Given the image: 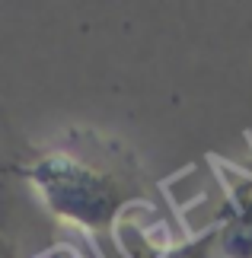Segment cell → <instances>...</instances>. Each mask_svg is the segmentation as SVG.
Here are the masks:
<instances>
[{
	"instance_id": "4",
	"label": "cell",
	"mask_w": 252,
	"mask_h": 258,
	"mask_svg": "<svg viewBox=\"0 0 252 258\" xmlns=\"http://www.w3.org/2000/svg\"><path fill=\"white\" fill-rule=\"evenodd\" d=\"M160 258H217L214 249V230H205V233H195L182 239L179 245H173L169 252H163Z\"/></svg>"
},
{
	"instance_id": "2",
	"label": "cell",
	"mask_w": 252,
	"mask_h": 258,
	"mask_svg": "<svg viewBox=\"0 0 252 258\" xmlns=\"http://www.w3.org/2000/svg\"><path fill=\"white\" fill-rule=\"evenodd\" d=\"M0 258H99V252L45 211L13 166L0 163Z\"/></svg>"
},
{
	"instance_id": "5",
	"label": "cell",
	"mask_w": 252,
	"mask_h": 258,
	"mask_svg": "<svg viewBox=\"0 0 252 258\" xmlns=\"http://www.w3.org/2000/svg\"><path fill=\"white\" fill-rule=\"evenodd\" d=\"M249 137H252V127H249Z\"/></svg>"
},
{
	"instance_id": "1",
	"label": "cell",
	"mask_w": 252,
	"mask_h": 258,
	"mask_svg": "<svg viewBox=\"0 0 252 258\" xmlns=\"http://www.w3.org/2000/svg\"><path fill=\"white\" fill-rule=\"evenodd\" d=\"M10 166L55 220L96 245L99 258H160L188 239L169 195L118 137L70 127Z\"/></svg>"
},
{
	"instance_id": "3",
	"label": "cell",
	"mask_w": 252,
	"mask_h": 258,
	"mask_svg": "<svg viewBox=\"0 0 252 258\" xmlns=\"http://www.w3.org/2000/svg\"><path fill=\"white\" fill-rule=\"evenodd\" d=\"M208 163L220 204L211 211L205 230H214L217 258H252V172L220 156H208Z\"/></svg>"
}]
</instances>
